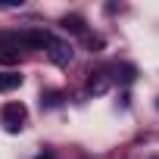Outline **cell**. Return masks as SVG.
<instances>
[{
	"instance_id": "2",
	"label": "cell",
	"mask_w": 159,
	"mask_h": 159,
	"mask_svg": "<svg viewBox=\"0 0 159 159\" xmlns=\"http://www.w3.org/2000/svg\"><path fill=\"white\" fill-rule=\"evenodd\" d=\"M47 56H50V62H53V66H69V62H72V47H69L62 38H53V34H50Z\"/></svg>"
},
{
	"instance_id": "10",
	"label": "cell",
	"mask_w": 159,
	"mask_h": 159,
	"mask_svg": "<svg viewBox=\"0 0 159 159\" xmlns=\"http://www.w3.org/2000/svg\"><path fill=\"white\" fill-rule=\"evenodd\" d=\"M38 159H53V153H41V156H38Z\"/></svg>"
},
{
	"instance_id": "1",
	"label": "cell",
	"mask_w": 159,
	"mask_h": 159,
	"mask_svg": "<svg viewBox=\"0 0 159 159\" xmlns=\"http://www.w3.org/2000/svg\"><path fill=\"white\" fill-rule=\"evenodd\" d=\"M25 119H28V109L22 103H3V109H0V125L7 131H22Z\"/></svg>"
},
{
	"instance_id": "7",
	"label": "cell",
	"mask_w": 159,
	"mask_h": 159,
	"mask_svg": "<svg viewBox=\"0 0 159 159\" xmlns=\"http://www.w3.org/2000/svg\"><path fill=\"white\" fill-rule=\"evenodd\" d=\"M59 103H62V94L59 91H47L44 100H41V106H59Z\"/></svg>"
},
{
	"instance_id": "9",
	"label": "cell",
	"mask_w": 159,
	"mask_h": 159,
	"mask_svg": "<svg viewBox=\"0 0 159 159\" xmlns=\"http://www.w3.org/2000/svg\"><path fill=\"white\" fill-rule=\"evenodd\" d=\"M116 72H122V75H119L122 81H134V66H122V69H116Z\"/></svg>"
},
{
	"instance_id": "6",
	"label": "cell",
	"mask_w": 159,
	"mask_h": 159,
	"mask_svg": "<svg viewBox=\"0 0 159 159\" xmlns=\"http://www.w3.org/2000/svg\"><path fill=\"white\" fill-rule=\"evenodd\" d=\"M19 84H22L19 72H0V91H16Z\"/></svg>"
},
{
	"instance_id": "8",
	"label": "cell",
	"mask_w": 159,
	"mask_h": 159,
	"mask_svg": "<svg viewBox=\"0 0 159 159\" xmlns=\"http://www.w3.org/2000/svg\"><path fill=\"white\" fill-rule=\"evenodd\" d=\"M0 62H3V66H13V62H19V53H13V50H0Z\"/></svg>"
},
{
	"instance_id": "4",
	"label": "cell",
	"mask_w": 159,
	"mask_h": 159,
	"mask_svg": "<svg viewBox=\"0 0 159 159\" xmlns=\"http://www.w3.org/2000/svg\"><path fill=\"white\" fill-rule=\"evenodd\" d=\"M109 84H112V81H109L106 72H91V78H88V94H97V97H100V94L109 91Z\"/></svg>"
},
{
	"instance_id": "5",
	"label": "cell",
	"mask_w": 159,
	"mask_h": 159,
	"mask_svg": "<svg viewBox=\"0 0 159 159\" xmlns=\"http://www.w3.org/2000/svg\"><path fill=\"white\" fill-rule=\"evenodd\" d=\"M66 31H72V34H88V28H84V19L78 16V13H72V16H62V22H59Z\"/></svg>"
},
{
	"instance_id": "3",
	"label": "cell",
	"mask_w": 159,
	"mask_h": 159,
	"mask_svg": "<svg viewBox=\"0 0 159 159\" xmlns=\"http://www.w3.org/2000/svg\"><path fill=\"white\" fill-rule=\"evenodd\" d=\"M50 44V34L41 31V28H31V31H22V47H31V50H44Z\"/></svg>"
}]
</instances>
